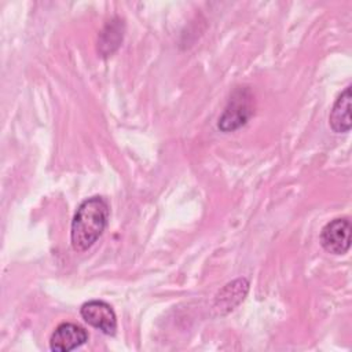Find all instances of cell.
I'll list each match as a JSON object with an SVG mask.
<instances>
[{
	"mask_svg": "<svg viewBox=\"0 0 352 352\" xmlns=\"http://www.w3.org/2000/svg\"><path fill=\"white\" fill-rule=\"evenodd\" d=\"M329 125L337 133L351 129V85L337 96L329 114Z\"/></svg>",
	"mask_w": 352,
	"mask_h": 352,
	"instance_id": "7",
	"label": "cell"
},
{
	"mask_svg": "<svg viewBox=\"0 0 352 352\" xmlns=\"http://www.w3.org/2000/svg\"><path fill=\"white\" fill-rule=\"evenodd\" d=\"M110 208L100 195L84 199L72 220L70 241L76 252L88 250L103 234L109 221Z\"/></svg>",
	"mask_w": 352,
	"mask_h": 352,
	"instance_id": "1",
	"label": "cell"
},
{
	"mask_svg": "<svg viewBox=\"0 0 352 352\" xmlns=\"http://www.w3.org/2000/svg\"><path fill=\"white\" fill-rule=\"evenodd\" d=\"M253 95L246 87H236L219 117V129L232 132L245 125L253 116Z\"/></svg>",
	"mask_w": 352,
	"mask_h": 352,
	"instance_id": "2",
	"label": "cell"
},
{
	"mask_svg": "<svg viewBox=\"0 0 352 352\" xmlns=\"http://www.w3.org/2000/svg\"><path fill=\"white\" fill-rule=\"evenodd\" d=\"M88 341V331L70 322H63L55 327L50 337V349L54 352H69Z\"/></svg>",
	"mask_w": 352,
	"mask_h": 352,
	"instance_id": "5",
	"label": "cell"
},
{
	"mask_svg": "<svg viewBox=\"0 0 352 352\" xmlns=\"http://www.w3.org/2000/svg\"><path fill=\"white\" fill-rule=\"evenodd\" d=\"M80 315L89 326L103 334L114 336L117 330V316L110 304L102 300H91L81 305Z\"/></svg>",
	"mask_w": 352,
	"mask_h": 352,
	"instance_id": "4",
	"label": "cell"
},
{
	"mask_svg": "<svg viewBox=\"0 0 352 352\" xmlns=\"http://www.w3.org/2000/svg\"><path fill=\"white\" fill-rule=\"evenodd\" d=\"M351 221L348 217L330 220L320 231V245L331 254H345L351 248Z\"/></svg>",
	"mask_w": 352,
	"mask_h": 352,
	"instance_id": "3",
	"label": "cell"
},
{
	"mask_svg": "<svg viewBox=\"0 0 352 352\" xmlns=\"http://www.w3.org/2000/svg\"><path fill=\"white\" fill-rule=\"evenodd\" d=\"M249 289V282L245 278H239L227 283L216 296L214 308L220 314H227L232 311L241 301H243Z\"/></svg>",
	"mask_w": 352,
	"mask_h": 352,
	"instance_id": "6",
	"label": "cell"
}]
</instances>
